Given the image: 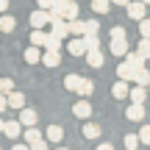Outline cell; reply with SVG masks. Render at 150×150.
I'll return each instance as SVG.
<instances>
[{
	"instance_id": "1",
	"label": "cell",
	"mask_w": 150,
	"mask_h": 150,
	"mask_svg": "<svg viewBox=\"0 0 150 150\" xmlns=\"http://www.w3.org/2000/svg\"><path fill=\"white\" fill-rule=\"evenodd\" d=\"M125 8H128V17L136 20V22L145 20V14H147V3H142V0H134V3H128Z\"/></svg>"
},
{
	"instance_id": "2",
	"label": "cell",
	"mask_w": 150,
	"mask_h": 150,
	"mask_svg": "<svg viewBox=\"0 0 150 150\" xmlns=\"http://www.w3.org/2000/svg\"><path fill=\"white\" fill-rule=\"evenodd\" d=\"M50 25H53V28H50V33H56V36H61V39L70 36V20H64V17H56Z\"/></svg>"
},
{
	"instance_id": "3",
	"label": "cell",
	"mask_w": 150,
	"mask_h": 150,
	"mask_svg": "<svg viewBox=\"0 0 150 150\" xmlns=\"http://www.w3.org/2000/svg\"><path fill=\"white\" fill-rule=\"evenodd\" d=\"M67 50H70L72 56H86V53H89V47H86V39H83V36L70 39V42H67Z\"/></svg>"
},
{
	"instance_id": "4",
	"label": "cell",
	"mask_w": 150,
	"mask_h": 150,
	"mask_svg": "<svg viewBox=\"0 0 150 150\" xmlns=\"http://www.w3.org/2000/svg\"><path fill=\"white\" fill-rule=\"evenodd\" d=\"M72 114H75L78 120H89V117H92V106H89V100H86V97H81V100L72 106Z\"/></svg>"
},
{
	"instance_id": "5",
	"label": "cell",
	"mask_w": 150,
	"mask_h": 150,
	"mask_svg": "<svg viewBox=\"0 0 150 150\" xmlns=\"http://www.w3.org/2000/svg\"><path fill=\"white\" fill-rule=\"evenodd\" d=\"M125 117L134 120V122H142V120H145V103H131V106L125 108Z\"/></svg>"
},
{
	"instance_id": "6",
	"label": "cell",
	"mask_w": 150,
	"mask_h": 150,
	"mask_svg": "<svg viewBox=\"0 0 150 150\" xmlns=\"http://www.w3.org/2000/svg\"><path fill=\"white\" fill-rule=\"evenodd\" d=\"M50 20H53V17H50V11L39 8V11H33V14H31V28H45Z\"/></svg>"
},
{
	"instance_id": "7",
	"label": "cell",
	"mask_w": 150,
	"mask_h": 150,
	"mask_svg": "<svg viewBox=\"0 0 150 150\" xmlns=\"http://www.w3.org/2000/svg\"><path fill=\"white\" fill-rule=\"evenodd\" d=\"M134 72H136V67L131 61H120L117 64V78L120 81H134Z\"/></svg>"
},
{
	"instance_id": "8",
	"label": "cell",
	"mask_w": 150,
	"mask_h": 150,
	"mask_svg": "<svg viewBox=\"0 0 150 150\" xmlns=\"http://www.w3.org/2000/svg\"><path fill=\"white\" fill-rule=\"evenodd\" d=\"M3 134L8 136V139H20V136H22V122H20V120H8L6 128H3Z\"/></svg>"
},
{
	"instance_id": "9",
	"label": "cell",
	"mask_w": 150,
	"mask_h": 150,
	"mask_svg": "<svg viewBox=\"0 0 150 150\" xmlns=\"http://www.w3.org/2000/svg\"><path fill=\"white\" fill-rule=\"evenodd\" d=\"M45 139H47L50 145H59V142L64 139V128H61V125H50V128L45 131Z\"/></svg>"
},
{
	"instance_id": "10",
	"label": "cell",
	"mask_w": 150,
	"mask_h": 150,
	"mask_svg": "<svg viewBox=\"0 0 150 150\" xmlns=\"http://www.w3.org/2000/svg\"><path fill=\"white\" fill-rule=\"evenodd\" d=\"M42 64H45V67H50V70H53V67H59V64H61L59 50H45V53H42Z\"/></svg>"
},
{
	"instance_id": "11",
	"label": "cell",
	"mask_w": 150,
	"mask_h": 150,
	"mask_svg": "<svg viewBox=\"0 0 150 150\" xmlns=\"http://www.w3.org/2000/svg\"><path fill=\"white\" fill-rule=\"evenodd\" d=\"M36 111H33V108H20V122L25 125V128H33V125H36Z\"/></svg>"
},
{
	"instance_id": "12",
	"label": "cell",
	"mask_w": 150,
	"mask_h": 150,
	"mask_svg": "<svg viewBox=\"0 0 150 150\" xmlns=\"http://www.w3.org/2000/svg\"><path fill=\"white\" fill-rule=\"evenodd\" d=\"M111 95L117 97V100H125V97H131V89H128L125 81H117V83L111 86Z\"/></svg>"
},
{
	"instance_id": "13",
	"label": "cell",
	"mask_w": 150,
	"mask_h": 150,
	"mask_svg": "<svg viewBox=\"0 0 150 150\" xmlns=\"http://www.w3.org/2000/svg\"><path fill=\"white\" fill-rule=\"evenodd\" d=\"M81 83H83V75L70 72V75L64 78V89H70V92H78V89H81Z\"/></svg>"
},
{
	"instance_id": "14",
	"label": "cell",
	"mask_w": 150,
	"mask_h": 150,
	"mask_svg": "<svg viewBox=\"0 0 150 150\" xmlns=\"http://www.w3.org/2000/svg\"><path fill=\"white\" fill-rule=\"evenodd\" d=\"M47 36H50V33H45L42 28H33V31H31V45H36V47H45V45H47Z\"/></svg>"
},
{
	"instance_id": "15",
	"label": "cell",
	"mask_w": 150,
	"mask_h": 150,
	"mask_svg": "<svg viewBox=\"0 0 150 150\" xmlns=\"http://www.w3.org/2000/svg\"><path fill=\"white\" fill-rule=\"evenodd\" d=\"M134 83H139V86H147V83H150V70H147V67H136Z\"/></svg>"
},
{
	"instance_id": "16",
	"label": "cell",
	"mask_w": 150,
	"mask_h": 150,
	"mask_svg": "<svg viewBox=\"0 0 150 150\" xmlns=\"http://www.w3.org/2000/svg\"><path fill=\"white\" fill-rule=\"evenodd\" d=\"M111 53L120 56V59L128 56V42H125V39H111Z\"/></svg>"
},
{
	"instance_id": "17",
	"label": "cell",
	"mask_w": 150,
	"mask_h": 150,
	"mask_svg": "<svg viewBox=\"0 0 150 150\" xmlns=\"http://www.w3.org/2000/svg\"><path fill=\"white\" fill-rule=\"evenodd\" d=\"M145 100H147V86L136 83L134 89H131V103H145Z\"/></svg>"
},
{
	"instance_id": "18",
	"label": "cell",
	"mask_w": 150,
	"mask_h": 150,
	"mask_svg": "<svg viewBox=\"0 0 150 150\" xmlns=\"http://www.w3.org/2000/svg\"><path fill=\"white\" fill-rule=\"evenodd\" d=\"M45 136H42V131L36 128V125H33V128H25V142L28 145H36V142H42Z\"/></svg>"
},
{
	"instance_id": "19",
	"label": "cell",
	"mask_w": 150,
	"mask_h": 150,
	"mask_svg": "<svg viewBox=\"0 0 150 150\" xmlns=\"http://www.w3.org/2000/svg\"><path fill=\"white\" fill-rule=\"evenodd\" d=\"M14 28H17V20L11 14H3V17H0V31H3V33H11Z\"/></svg>"
},
{
	"instance_id": "20",
	"label": "cell",
	"mask_w": 150,
	"mask_h": 150,
	"mask_svg": "<svg viewBox=\"0 0 150 150\" xmlns=\"http://www.w3.org/2000/svg\"><path fill=\"white\" fill-rule=\"evenodd\" d=\"M103 61H106V59H103L100 50H89V53H86V64H89V67H103Z\"/></svg>"
},
{
	"instance_id": "21",
	"label": "cell",
	"mask_w": 150,
	"mask_h": 150,
	"mask_svg": "<svg viewBox=\"0 0 150 150\" xmlns=\"http://www.w3.org/2000/svg\"><path fill=\"white\" fill-rule=\"evenodd\" d=\"M8 108H25V95L22 92H11L8 95Z\"/></svg>"
},
{
	"instance_id": "22",
	"label": "cell",
	"mask_w": 150,
	"mask_h": 150,
	"mask_svg": "<svg viewBox=\"0 0 150 150\" xmlns=\"http://www.w3.org/2000/svg\"><path fill=\"white\" fill-rule=\"evenodd\" d=\"M70 33L72 36H86V22L83 20H70Z\"/></svg>"
},
{
	"instance_id": "23",
	"label": "cell",
	"mask_w": 150,
	"mask_h": 150,
	"mask_svg": "<svg viewBox=\"0 0 150 150\" xmlns=\"http://www.w3.org/2000/svg\"><path fill=\"white\" fill-rule=\"evenodd\" d=\"M25 61H28V64H36V61H42V50H39L36 45H31V47L25 50Z\"/></svg>"
},
{
	"instance_id": "24",
	"label": "cell",
	"mask_w": 150,
	"mask_h": 150,
	"mask_svg": "<svg viewBox=\"0 0 150 150\" xmlns=\"http://www.w3.org/2000/svg\"><path fill=\"white\" fill-rule=\"evenodd\" d=\"M83 136L86 139H97V136H100V125L97 122H86L83 125Z\"/></svg>"
},
{
	"instance_id": "25",
	"label": "cell",
	"mask_w": 150,
	"mask_h": 150,
	"mask_svg": "<svg viewBox=\"0 0 150 150\" xmlns=\"http://www.w3.org/2000/svg\"><path fill=\"white\" fill-rule=\"evenodd\" d=\"M108 8H111V0H92V11L97 14H108Z\"/></svg>"
},
{
	"instance_id": "26",
	"label": "cell",
	"mask_w": 150,
	"mask_h": 150,
	"mask_svg": "<svg viewBox=\"0 0 150 150\" xmlns=\"http://www.w3.org/2000/svg\"><path fill=\"white\" fill-rule=\"evenodd\" d=\"M125 61H131L134 67H145V56H142L139 50H136V53H134V50H128V56H125Z\"/></svg>"
},
{
	"instance_id": "27",
	"label": "cell",
	"mask_w": 150,
	"mask_h": 150,
	"mask_svg": "<svg viewBox=\"0 0 150 150\" xmlns=\"http://www.w3.org/2000/svg\"><path fill=\"white\" fill-rule=\"evenodd\" d=\"M139 145H142L139 134H128L125 136V150H139Z\"/></svg>"
},
{
	"instance_id": "28",
	"label": "cell",
	"mask_w": 150,
	"mask_h": 150,
	"mask_svg": "<svg viewBox=\"0 0 150 150\" xmlns=\"http://www.w3.org/2000/svg\"><path fill=\"white\" fill-rule=\"evenodd\" d=\"M92 92H95V83H92L89 78H83V83H81V89H78V95H81V97H89Z\"/></svg>"
},
{
	"instance_id": "29",
	"label": "cell",
	"mask_w": 150,
	"mask_h": 150,
	"mask_svg": "<svg viewBox=\"0 0 150 150\" xmlns=\"http://www.w3.org/2000/svg\"><path fill=\"white\" fill-rule=\"evenodd\" d=\"M47 50H61V36H56V33H50L47 36V45H45Z\"/></svg>"
},
{
	"instance_id": "30",
	"label": "cell",
	"mask_w": 150,
	"mask_h": 150,
	"mask_svg": "<svg viewBox=\"0 0 150 150\" xmlns=\"http://www.w3.org/2000/svg\"><path fill=\"white\" fill-rule=\"evenodd\" d=\"M0 92H3V95H11V92H14V81L11 78H0Z\"/></svg>"
},
{
	"instance_id": "31",
	"label": "cell",
	"mask_w": 150,
	"mask_h": 150,
	"mask_svg": "<svg viewBox=\"0 0 150 150\" xmlns=\"http://www.w3.org/2000/svg\"><path fill=\"white\" fill-rule=\"evenodd\" d=\"M139 33H142V39H150V20H147V17L139 20Z\"/></svg>"
},
{
	"instance_id": "32",
	"label": "cell",
	"mask_w": 150,
	"mask_h": 150,
	"mask_svg": "<svg viewBox=\"0 0 150 150\" xmlns=\"http://www.w3.org/2000/svg\"><path fill=\"white\" fill-rule=\"evenodd\" d=\"M83 39H86V47L89 50H100V39H97L95 33H89V36H83Z\"/></svg>"
},
{
	"instance_id": "33",
	"label": "cell",
	"mask_w": 150,
	"mask_h": 150,
	"mask_svg": "<svg viewBox=\"0 0 150 150\" xmlns=\"http://www.w3.org/2000/svg\"><path fill=\"white\" fill-rule=\"evenodd\" d=\"M139 139H142V145H150V122H145V125H142Z\"/></svg>"
},
{
	"instance_id": "34",
	"label": "cell",
	"mask_w": 150,
	"mask_h": 150,
	"mask_svg": "<svg viewBox=\"0 0 150 150\" xmlns=\"http://www.w3.org/2000/svg\"><path fill=\"white\" fill-rule=\"evenodd\" d=\"M97 31H100V22H97V20H86V36H89V33L97 36Z\"/></svg>"
},
{
	"instance_id": "35",
	"label": "cell",
	"mask_w": 150,
	"mask_h": 150,
	"mask_svg": "<svg viewBox=\"0 0 150 150\" xmlns=\"http://www.w3.org/2000/svg\"><path fill=\"white\" fill-rule=\"evenodd\" d=\"M108 33H111V39H125V28L122 25H114Z\"/></svg>"
},
{
	"instance_id": "36",
	"label": "cell",
	"mask_w": 150,
	"mask_h": 150,
	"mask_svg": "<svg viewBox=\"0 0 150 150\" xmlns=\"http://www.w3.org/2000/svg\"><path fill=\"white\" fill-rule=\"evenodd\" d=\"M139 53L145 56V59H150V39H142L139 42Z\"/></svg>"
},
{
	"instance_id": "37",
	"label": "cell",
	"mask_w": 150,
	"mask_h": 150,
	"mask_svg": "<svg viewBox=\"0 0 150 150\" xmlns=\"http://www.w3.org/2000/svg\"><path fill=\"white\" fill-rule=\"evenodd\" d=\"M47 145H50V142H47V139H42V142H36V145H31V150H50Z\"/></svg>"
},
{
	"instance_id": "38",
	"label": "cell",
	"mask_w": 150,
	"mask_h": 150,
	"mask_svg": "<svg viewBox=\"0 0 150 150\" xmlns=\"http://www.w3.org/2000/svg\"><path fill=\"white\" fill-rule=\"evenodd\" d=\"M36 3H39V8L50 11V8H53V3H56V0H36Z\"/></svg>"
},
{
	"instance_id": "39",
	"label": "cell",
	"mask_w": 150,
	"mask_h": 150,
	"mask_svg": "<svg viewBox=\"0 0 150 150\" xmlns=\"http://www.w3.org/2000/svg\"><path fill=\"white\" fill-rule=\"evenodd\" d=\"M8 108V95H0V111H6Z\"/></svg>"
},
{
	"instance_id": "40",
	"label": "cell",
	"mask_w": 150,
	"mask_h": 150,
	"mask_svg": "<svg viewBox=\"0 0 150 150\" xmlns=\"http://www.w3.org/2000/svg\"><path fill=\"white\" fill-rule=\"evenodd\" d=\"M3 11H8V0H0V14Z\"/></svg>"
},
{
	"instance_id": "41",
	"label": "cell",
	"mask_w": 150,
	"mask_h": 150,
	"mask_svg": "<svg viewBox=\"0 0 150 150\" xmlns=\"http://www.w3.org/2000/svg\"><path fill=\"white\" fill-rule=\"evenodd\" d=\"M97 150H114V145H106L103 142V145H97Z\"/></svg>"
},
{
	"instance_id": "42",
	"label": "cell",
	"mask_w": 150,
	"mask_h": 150,
	"mask_svg": "<svg viewBox=\"0 0 150 150\" xmlns=\"http://www.w3.org/2000/svg\"><path fill=\"white\" fill-rule=\"evenodd\" d=\"M11 150H31V145H14Z\"/></svg>"
},
{
	"instance_id": "43",
	"label": "cell",
	"mask_w": 150,
	"mask_h": 150,
	"mask_svg": "<svg viewBox=\"0 0 150 150\" xmlns=\"http://www.w3.org/2000/svg\"><path fill=\"white\" fill-rule=\"evenodd\" d=\"M111 3H114V6H128L131 0H111Z\"/></svg>"
},
{
	"instance_id": "44",
	"label": "cell",
	"mask_w": 150,
	"mask_h": 150,
	"mask_svg": "<svg viewBox=\"0 0 150 150\" xmlns=\"http://www.w3.org/2000/svg\"><path fill=\"white\" fill-rule=\"evenodd\" d=\"M3 128H6V120H0V134H3Z\"/></svg>"
},
{
	"instance_id": "45",
	"label": "cell",
	"mask_w": 150,
	"mask_h": 150,
	"mask_svg": "<svg viewBox=\"0 0 150 150\" xmlns=\"http://www.w3.org/2000/svg\"><path fill=\"white\" fill-rule=\"evenodd\" d=\"M142 3H147V6H150V0H142Z\"/></svg>"
},
{
	"instance_id": "46",
	"label": "cell",
	"mask_w": 150,
	"mask_h": 150,
	"mask_svg": "<svg viewBox=\"0 0 150 150\" xmlns=\"http://www.w3.org/2000/svg\"><path fill=\"white\" fill-rule=\"evenodd\" d=\"M56 150H67V147H56Z\"/></svg>"
}]
</instances>
